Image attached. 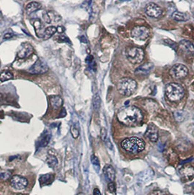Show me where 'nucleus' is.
Instances as JSON below:
<instances>
[{
    "instance_id": "1",
    "label": "nucleus",
    "mask_w": 194,
    "mask_h": 195,
    "mask_svg": "<svg viewBox=\"0 0 194 195\" xmlns=\"http://www.w3.org/2000/svg\"><path fill=\"white\" fill-rule=\"evenodd\" d=\"M117 118L121 124L128 127H137L142 122L143 115L136 106H128L118 111Z\"/></svg>"
},
{
    "instance_id": "2",
    "label": "nucleus",
    "mask_w": 194,
    "mask_h": 195,
    "mask_svg": "<svg viewBox=\"0 0 194 195\" xmlns=\"http://www.w3.org/2000/svg\"><path fill=\"white\" fill-rule=\"evenodd\" d=\"M121 147L125 151L131 154H138L142 152L145 148V143L142 139L132 137L123 140L121 142Z\"/></svg>"
},
{
    "instance_id": "3",
    "label": "nucleus",
    "mask_w": 194,
    "mask_h": 195,
    "mask_svg": "<svg viewBox=\"0 0 194 195\" xmlns=\"http://www.w3.org/2000/svg\"><path fill=\"white\" fill-rule=\"evenodd\" d=\"M137 86V82L132 78H123L119 80L117 88L120 95L128 97L134 92Z\"/></svg>"
},
{
    "instance_id": "4",
    "label": "nucleus",
    "mask_w": 194,
    "mask_h": 195,
    "mask_svg": "<svg viewBox=\"0 0 194 195\" xmlns=\"http://www.w3.org/2000/svg\"><path fill=\"white\" fill-rule=\"evenodd\" d=\"M166 97L172 102L179 101L184 97V89L181 85L176 84V83H171L167 85L165 89Z\"/></svg>"
},
{
    "instance_id": "5",
    "label": "nucleus",
    "mask_w": 194,
    "mask_h": 195,
    "mask_svg": "<svg viewBox=\"0 0 194 195\" xmlns=\"http://www.w3.org/2000/svg\"><path fill=\"white\" fill-rule=\"evenodd\" d=\"M126 57L127 59L131 64H139L143 60L144 53L142 48H137V47H132V48H128L127 50Z\"/></svg>"
},
{
    "instance_id": "6",
    "label": "nucleus",
    "mask_w": 194,
    "mask_h": 195,
    "mask_svg": "<svg viewBox=\"0 0 194 195\" xmlns=\"http://www.w3.org/2000/svg\"><path fill=\"white\" fill-rule=\"evenodd\" d=\"M131 35L134 39L139 41H144L150 36V30L146 26H137L133 29Z\"/></svg>"
},
{
    "instance_id": "7",
    "label": "nucleus",
    "mask_w": 194,
    "mask_h": 195,
    "mask_svg": "<svg viewBox=\"0 0 194 195\" xmlns=\"http://www.w3.org/2000/svg\"><path fill=\"white\" fill-rule=\"evenodd\" d=\"M188 73V69L183 64H177L174 65L170 69V75L175 79H182L186 77Z\"/></svg>"
},
{
    "instance_id": "8",
    "label": "nucleus",
    "mask_w": 194,
    "mask_h": 195,
    "mask_svg": "<svg viewBox=\"0 0 194 195\" xmlns=\"http://www.w3.org/2000/svg\"><path fill=\"white\" fill-rule=\"evenodd\" d=\"M10 185L13 189L16 190H23L27 187L28 180L23 176H13L10 179Z\"/></svg>"
},
{
    "instance_id": "9",
    "label": "nucleus",
    "mask_w": 194,
    "mask_h": 195,
    "mask_svg": "<svg viewBox=\"0 0 194 195\" xmlns=\"http://www.w3.org/2000/svg\"><path fill=\"white\" fill-rule=\"evenodd\" d=\"M33 52H34V48L32 45L29 42H24L18 51L17 57L21 59H26V58L29 57Z\"/></svg>"
},
{
    "instance_id": "10",
    "label": "nucleus",
    "mask_w": 194,
    "mask_h": 195,
    "mask_svg": "<svg viewBox=\"0 0 194 195\" xmlns=\"http://www.w3.org/2000/svg\"><path fill=\"white\" fill-rule=\"evenodd\" d=\"M48 69L47 64L42 59H38L30 67L29 72L32 74H43Z\"/></svg>"
},
{
    "instance_id": "11",
    "label": "nucleus",
    "mask_w": 194,
    "mask_h": 195,
    "mask_svg": "<svg viewBox=\"0 0 194 195\" xmlns=\"http://www.w3.org/2000/svg\"><path fill=\"white\" fill-rule=\"evenodd\" d=\"M145 12L148 15L153 18H158L162 14V10L158 4L153 2L149 3L145 8Z\"/></svg>"
},
{
    "instance_id": "12",
    "label": "nucleus",
    "mask_w": 194,
    "mask_h": 195,
    "mask_svg": "<svg viewBox=\"0 0 194 195\" xmlns=\"http://www.w3.org/2000/svg\"><path fill=\"white\" fill-rule=\"evenodd\" d=\"M179 48L184 54L188 56L194 55V46L188 40H182L179 42Z\"/></svg>"
},
{
    "instance_id": "13",
    "label": "nucleus",
    "mask_w": 194,
    "mask_h": 195,
    "mask_svg": "<svg viewBox=\"0 0 194 195\" xmlns=\"http://www.w3.org/2000/svg\"><path fill=\"white\" fill-rule=\"evenodd\" d=\"M180 173L186 181H192L194 178V167L188 165H184L180 170Z\"/></svg>"
},
{
    "instance_id": "14",
    "label": "nucleus",
    "mask_w": 194,
    "mask_h": 195,
    "mask_svg": "<svg viewBox=\"0 0 194 195\" xmlns=\"http://www.w3.org/2000/svg\"><path fill=\"white\" fill-rule=\"evenodd\" d=\"M145 136L150 140L151 142H156L158 138L157 127L153 124H150L146 130Z\"/></svg>"
},
{
    "instance_id": "15",
    "label": "nucleus",
    "mask_w": 194,
    "mask_h": 195,
    "mask_svg": "<svg viewBox=\"0 0 194 195\" xmlns=\"http://www.w3.org/2000/svg\"><path fill=\"white\" fill-rule=\"evenodd\" d=\"M31 24L35 29V32L39 37H43L44 25L39 19H34L31 20Z\"/></svg>"
},
{
    "instance_id": "16",
    "label": "nucleus",
    "mask_w": 194,
    "mask_h": 195,
    "mask_svg": "<svg viewBox=\"0 0 194 195\" xmlns=\"http://www.w3.org/2000/svg\"><path fill=\"white\" fill-rule=\"evenodd\" d=\"M103 173L109 181L114 182L115 179V170L112 165H106L104 166L103 168Z\"/></svg>"
},
{
    "instance_id": "17",
    "label": "nucleus",
    "mask_w": 194,
    "mask_h": 195,
    "mask_svg": "<svg viewBox=\"0 0 194 195\" xmlns=\"http://www.w3.org/2000/svg\"><path fill=\"white\" fill-rule=\"evenodd\" d=\"M153 67V64L152 63H145L136 69L135 74H137V75H146V74L150 73Z\"/></svg>"
},
{
    "instance_id": "18",
    "label": "nucleus",
    "mask_w": 194,
    "mask_h": 195,
    "mask_svg": "<svg viewBox=\"0 0 194 195\" xmlns=\"http://www.w3.org/2000/svg\"><path fill=\"white\" fill-rule=\"evenodd\" d=\"M50 102L51 106L54 108H59L63 105V100L59 95H53L50 97Z\"/></svg>"
},
{
    "instance_id": "19",
    "label": "nucleus",
    "mask_w": 194,
    "mask_h": 195,
    "mask_svg": "<svg viewBox=\"0 0 194 195\" xmlns=\"http://www.w3.org/2000/svg\"><path fill=\"white\" fill-rule=\"evenodd\" d=\"M43 19L47 24H51L53 21H59L61 18H58V15H55L54 13L49 11V12L44 13Z\"/></svg>"
},
{
    "instance_id": "20",
    "label": "nucleus",
    "mask_w": 194,
    "mask_h": 195,
    "mask_svg": "<svg viewBox=\"0 0 194 195\" xmlns=\"http://www.w3.org/2000/svg\"><path fill=\"white\" fill-rule=\"evenodd\" d=\"M41 8H42L41 4H40L39 2H32L26 6V11L27 12V13H29V14H30V13H34L36 12V11L40 10Z\"/></svg>"
},
{
    "instance_id": "21",
    "label": "nucleus",
    "mask_w": 194,
    "mask_h": 195,
    "mask_svg": "<svg viewBox=\"0 0 194 195\" xmlns=\"http://www.w3.org/2000/svg\"><path fill=\"white\" fill-rule=\"evenodd\" d=\"M53 175L52 174H45L41 175L39 178V183L41 186L50 184L53 182Z\"/></svg>"
},
{
    "instance_id": "22",
    "label": "nucleus",
    "mask_w": 194,
    "mask_h": 195,
    "mask_svg": "<svg viewBox=\"0 0 194 195\" xmlns=\"http://www.w3.org/2000/svg\"><path fill=\"white\" fill-rule=\"evenodd\" d=\"M171 16H172L173 19H175V21H186L189 19V16L188 14L182 12H179V11L174 12Z\"/></svg>"
},
{
    "instance_id": "23",
    "label": "nucleus",
    "mask_w": 194,
    "mask_h": 195,
    "mask_svg": "<svg viewBox=\"0 0 194 195\" xmlns=\"http://www.w3.org/2000/svg\"><path fill=\"white\" fill-rule=\"evenodd\" d=\"M140 175H141V176L139 177V181H144V182H146V181H150V179L152 178L153 175H154V172H153V170L149 169V170H144V172H141Z\"/></svg>"
},
{
    "instance_id": "24",
    "label": "nucleus",
    "mask_w": 194,
    "mask_h": 195,
    "mask_svg": "<svg viewBox=\"0 0 194 195\" xmlns=\"http://www.w3.org/2000/svg\"><path fill=\"white\" fill-rule=\"evenodd\" d=\"M56 31L57 28L55 27V26H49V27L46 28L45 30L43 33V37L42 38H43L45 40H48L49 38H50L55 32H56Z\"/></svg>"
},
{
    "instance_id": "25",
    "label": "nucleus",
    "mask_w": 194,
    "mask_h": 195,
    "mask_svg": "<svg viewBox=\"0 0 194 195\" xmlns=\"http://www.w3.org/2000/svg\"><path fill=\"white\" fill-rule=\"evenodd\" d=\"M50 134L48 133V132H45V133L43 134L40 138L39 145L40 147H45L46 145H48V144L50 142Z\"/></svg>"
},
{
    "instance_id": "26",
    "label": "nucleus",
    "mask_w": 194,
    "mask_h": 195,
    "mask_svg": "<svg viewBox=\"0 0 194 195\" xmlns=\"http://www.w3.org/2000/svg\"><path fill=\"white\" fill-rule=\"evenodd\" d=\"M46 162L48 164L49 167L53 168L58 165V160L55 156L53 155V154H49V155L46 159Z\"/></svg>"
},
{
    "instance_id": "27",
    "label": "nucleus",
    "mask_w": 194,
    "mask_h": 195,
    "mask_svg": "<svg viewBox=\"0 0 194 195\" xmlns=\"http://www.w3.org/2000/svg\"><path fill=\"white\" fill-rule=\"evenodd\" d=\"M13 78V75L11 72L8 70H4L0 73V81L4 82L7 80L12 79Z\"/></svg>"
},
{
    "instance_id": "28",
    "label": "nucleus",
    "mask_w": 194,
    "mask_h": 195,
    "mask_svg": "<svg viewBox=\"0 0 194 195\" xmlns=\"http://www.w3.org/2000/svg\"><path fill=\"white\" fill-rule=\"evenodd\" d=\"M101 97L99 95V94H96L93 97V106L95 111H99L101 106Z\"/></svg>"
},
{
    "instance_id": "29",
    "label": "nucleus",
    "mask_w": 194,
    "mask_h": 195,
    "mask_svg": "<svg viewBox=\"0 0 194 195\" xmlns=\"http://www.w3.org/2000/svg\"><path fill=\"white\" fill-rule=\"evenodd\" d=\"M86 62L88 65L89 68L93 69V71H96L97 65H96V62L94 61V59H93V57H92V56H88V57L86 58Z\"/></svg>"
},
{
    "instance_id": "30",
    "label": "nucleus",
    "mask_w": 194,
    "mask_h": 195,
    "mask_svg": "<svg viewBox=\"0 0 194 195\" xmlns=\"http://www.w3.org/2000/svg\"><path fill=\"white\" fill-rule=\"evenodd\" d=\"M167 157H168V160L170 161L171 163L175 162L177 160V154L171 149L169 150V151H167Z\"/></svg>"
},
{
    "instance_id": "31",
    "label": "nucleus",
    "mask_w": 194,
    "mask_h": 195,
    "mask_svg": "<svg viewBox=\"0 0 194 195\" xmlns=\"http://www.w3.org/2000/svg\"><path fill=\"white\" fill-rule=\"evenodd\" d=\"M11 176V172L9 170H1L0 171V179L2 181H6L10 178Z\"/></svg>"
},
{
    "instance_id": "32",
    "label": "nucleus",
    "mask_w": 194,
    "mask_h": 195,
    "mask_svg": "<svg viewBox=\"0 0 194 195\" xmlns=\"http://www.w3.org/2000/svg\"><path fill=\"white\" fill-rule=\"evenodd\" d=\"M70 132H71V134H72V136L73 137V138L76 139L78 138V137H79V134H80L79 129H78L77 127L75 126V125H72V126H71Z\"/></svg>"
},
{
    "instance_id": "33",
    "label": "nucleus",
    "mask_w": 194,
    "mask_h": 195,
    "mask_svg": "<svg viewBox=\"0 0 194 195\" xmlns=\"http://www.w3.org/2000/svg\"><path fill=\"white\" fill-rule=\"evenodd\" d=\"M175 119L177 121V122H182L185 119V116L184 113L182 111H177L175 113Z\"/></svg>"
},
{
    "instance_id": "34",
    "label": "nucleus",
    "mask_w": 194,
    "mask_h": 195,
    "mask_svg": "<svg viewBox=\"0 0 194 195\" xmlns=\"http://www.w3.org/2000/svg\"><path fill=\"white\" fill-rule=\"evenodd\" d=\"M108 188V191L112 194H115V192H116V186H115V183L114 182H110L108 183L107 186Z\"/></svg>"
},
{
    "instance_id": "35",
    "label": "nucleus",
    "mask_w": 194,
    "mask_h": 195,
    "mask_svg": "<svg viewBox=\"0 0 194 195\" xmlns=\"http://www.w3.org/2000/svg\"><path fill=\"white\" fill-rule=\"evenodd\" d=\"M91 163L93 164L94 167H97L99 168V160L97 156H95V155L91 156Z\"/></svg>"
},
{
    "instance_id": "36",
    "label": "nucleus",
    "mask_w": 194,
    "mask_h": 195,
    "mask_svg": "<svg viewBox=\"0 0 194 195\" xmlns=\"http://www.w3.org/2000/svg\"><path fill=\"white\" fill-rule=\"evenodd\" d=\"M58 41L59 42H66V43H71L70 40L65 35H61L58 38Z\"/></svg>"
},
{
    "instance_id": "37",
    "label": "nucleus",
    "mask_w": 194,
    "mask_h": 195,
    "mask_svg": "<svg viewBox=\"0 0 194 195\" xmlns=\"http://www.w3.org/2000/svg\"><path fill=\"white\" fill-rule=\"evenodd\" d=\"M101 138L102 140L104 141V142H105V141L107 140V130L105 128H102L101 129Z\"/></svg>"
},
{
    "instance_id": "38",
    "label": "nucleus",
    "mask_w": 194,
    "mask_h": 195,
    "mask_svg": "<svg viewBox=\"0 0 194 195\" xmlns=\"http://www.w3.org/2000/svg\"><path fill=\"white\" fill-rule=\"evenodd\" d=\"M150 195H166V194L161 190H155V191L151 192Z\"/></svg>"
},
{
    "instance_id": "39",
    "label": "nucleus",
    "mask_w": 194,
    "mask_h": 195,
    "mask_svg": "<svg viewBox=\"0 0 194 195\" xmlns=\"http://www.w3.org/2000/svg\"><path fill=\"white\" fill-rule=\"evenodd\" d=\"M66 116V109L65 108H62L61 113H60L59 116V118H64V117H65Z\"/></svg>"
},
{
    "instance_id": "40",
    "label": "nucleus",
    "mask_w": 194,
    "mask_h": 195,
    "mask_svg": "<svg viewBox=\"0 0 194 195\" xmlns=\"http://www.w3.org/2000/svg\"><path fill=\"white\" fill-rule=\"evenodd\" d=\"M64 30H65V29H64V27H63V26H59L57 27V31H58V32H59V33L64 32Z\"/></svg>"
},
{
    "instance_id": "41",
    "label": "nucleus",
    "mask_w": 194,
    "mask_h": 195,
    "mask_svg": "<svg viewBox=\"0 0 194 195\" xmlns=\"http://www.w3.org/2000/svg\"><path fill=\"white\" fill-rule=\"evenodd\" d=\"M93 195H102V194H101V192L99 191V189H97V188H96V189H94V190H93Z\"/></svg>"
},
{
    "instance_id": "42",
    "label": "nucleus",
    "mask_w": 194,
    "mask_h": 195,
    "mask_svg": "<svg viewBox=\"0 0 194 195\" xmlns=\"http://www.w3.org/2000/svg\"><path fill=\"white\" fill-rule=\"evenodd\" d=\"M12 37H13V34L7 33V34H5V35H4L3 38H4V39H9V38H11Z\"/></svg>"
},
{
    "instance_id": "43",
    "label": "nucleus",
    "mask_w": 194,
    "mask_h": 195,
    "mask_svg": "<svg viewBox=\"0 0 194 195\" xmlns=\"http://www.w3.org/2000/svg\"><path fill=\"white\" fill-rule=\"evenodd\" d=\"M80 41H81L82 42H84V43H87V39L86 38V37H85L84 35L81 36V37H80Z\"/></svg>"
},
{
    "instance_id": "44",
    "label": "nucleus",
    "mask_w": 194,
    "mask_h": 195,
    "mask_svg": "<svg viewBox=\"0 0 194 195\" xmlns=\"http://www.w3.org/2000/svg\"><path fill=\"white\" fill-rule=\"evenodd\" d=\"M77 195H85L83 193H80V194H78Z\"/></svg>"
},
{
    "instance_id": "45",
    "label": "nucleus",
    "mask_w": 194,
    "mask_h": 195,
    "mask_svg": "<svg viewBox=\"0 0 194 195\" xmlns=\"http://www.w3.org/2000/svg\"><path fill=\"white\" fill-rule=\"evenodd\" d=\"M10 195H18V194H11Z\"/></svg>"
},
{
    "instance_id": "46",
    "label": "nucleus",
    "mask_w": 194,
    "mask_h": 195,
    "mask_svg": "<svg viewBox=\"0 0 194 195\" xmlns=\"http://www.w3.org/2000/svg\"><path fill=\"white\" fill-rule=\"evenodd\" d=\"M193 17H194V10H193Z\"/></svg>"
}]
</instances>
